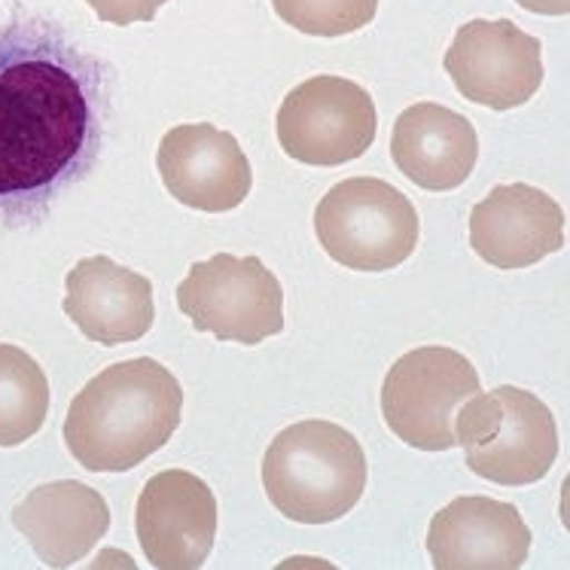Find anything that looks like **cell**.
Returning <instances> with one entry per match:
<instances>
[{"instance_id": "1", "label": "cell", "mask_w": 570, "mask_h": 570, "mask_svg": "<svg viewBox=\"0 0 570 570\" xmlns=\"http://www.w3.org/2000/svg\"><path fill=\"white\" fill-rule=\"evenodd\" d=\"M107 61L49 16H0V229L47 217L101 159L114 114Z\"/></svg>"}, {"instance_id": "2", "label": "cell", "mask_w": 570, "mask_h": 570, "mask_svg": "<svg viewBox=\"0 0 570 570\" xmlns=\"http://www.w3.org/2000/svg\"><path fill=\"white\" fill-rule=\"evenodd\" d=\"M184 415V387L168 366L135 357L107 366L73 396L65 445L89 473H126L163 449Z\"/></svg>"}, {"instance_id": "3", "label": "cell", "mask_w": 570, "mask_h": 570, "mask_svg": "<svg viewBox=\"0 0 570 570\" xmlns=\"http://www.w3.org/2000/svg\"><path fill=\"white\" fill-rule=\"evenodd\" d=\"M366 454L357 436L333 421H299L281 431L263 458V485L281 515L330 524L348 515L366 491Z\"/></svg>"}, {"instance_id": "4", "label": "cell", "mask_w": 570, "mask_h": 570, "mask_svg": "<svg viewBox=\"0 0 570 570\" xmlns=\"http://www.w3.org/2000/svg\"><path fill=\"white\" fill-rule=\"evenodd\" d=\"M466 466L498 485H534L559 458V428L543 400L522 387L473 394L454 415Z\"/></svg>"}, {"instance_id": "5", "label": "cell", "mask_w": 570, "mask_h": 570, "mask_svg": "<svg viewBox=\"0 0 570 570\" xmlns=\"http://www.w3.org/2000/svg\"><path fill=\"white\" fill-rule=\"evenodd\" d=\"M321 247L354 272H391L415 254L419 210L379 177H348L330 189L315 210Z\"/></svg>"}, {"instance_id": "6", "label": "cell", "mask_w": 570, "mask_h": 570, "mask_svg": "<svg viewBox=\"0 0 570 570\" xmlns=\"http://www.w3.org/2000/svg\"><path fill=\"white\" fill-rule=\"evenodd\" d=\"M479 391L476 366L461 351L443 345L409 351L384 375V424L412 449L449 452L458 445L454 415Z\"/></svg>"}, {"instance_id": "7", "label": "cell", "mask_w": 570, "mask_h": 570, "mask_svg": "<svg viewBox=\"0 0 570 570\" xmlns=\"http://www.w3.org/2000/svg\"><path fill=\"white\" fill-rule=\"evenodd\" d=\"M177 308L198 333L259 345L284 330V291L259 256L217 254L177 284Z\"/></svg>"}, {"instance_id": "8", "label": "cell", "mask_w": 570, "mask_h": 570, "mask_svg": "<svg viewBox=\"0 0 570 570\" xmlns=\"http://www.w3.org/2000/svg\"><path fill=\"white\" fill-rule=\"evenodd\" d=\"M379 114L361 82L321 73L281 101L275 131L291 159L321 168L354 163L373 147Z\"/></svg>"}, {"instance_id": "9", "label": "cell", "mask_w": 570, "mask_h": 570, "mask_svg": "<svg viewBox=\"0 0 570 570\" xmlns=\"http://www.w3.org/2000/svg\"><path fill=\"white\" fill-rule=\"evenodd\" d=\"M443 68L466 101L512 110L543 86V43L510 19H473L458 28Z\"/></svg>"}, {"instance_id": "10", "label": "cell", "mask_w": 570, "mask_h": 570, "mask_svg": "<svg viewBox=\"0 0 570 570\" xmlns=\"http://www.w3.org/2000/svg\"><path fill=\"white\" fill-rule=\"evenodd\" d=\"M135 531L153 568L198 570L217 537V498L189 470H163L144 485Z\"/></svg>"}, {"instance_id": "11", "label": "cell", "mask_w": 570, "mask_h": 570, "mask_svg": "<svg viewBox=\"0 0 570 570\" xmlns=\"http://www.w3.org/2000/svg\"><path fill=\"white\" fill-rule=\"evenodd\" d=\"M156 165L165 189L180 205L208 214L238 208L254 187V171L235 135L210 122H187L165 131Z\"/></svg>"}, {"instance_id": "12", "label": "cell", "mask_w": 570, "mask_h": 570, "mask_svg": "<svg viewBox=\"0 0 570 570\" xmlns=\"http://www.w3.org/2000/svg\"><path fill=\"white\" fill-rule=\"evenodd\" d=\"M564 223L561 205L543 189L501 184L470 210V247L494 268H528L564 247Z\"/></svg>"}, {"instance_id": "13", "label": "cell", "mask_w": 570, "mask_h": 570, "mask_svg": "<svg viewBox=\"0 0 570 570\" xmlns=\"http://www.w3.org/2000/svg\"><path fill=\"white\" fill-rule=\"evenodd\" d=\"M428 552L436 570H519L531 528L512 503L466 494L433 515Z\"/></svg>"}, {"instance_id": "14", "label": "cell", "mask_w": 570, "mask_h": 570, "mask_svg": "<svg viewBox=\"0 0 570 570\" xmlns=\"http://www.w3.org/2000/svg\"><path fill=\"white\" fill-rule=\"evenodd\" d=\"M65 315L86 338L105 348L138 342L150 333L153 284L110 256H86L65 278Z\"/></svg>"}, {"instance_id": "15", "label": "cell", "mask_w": 570, "mask_h": 570, "mask_svg": "<svg viewBox=\"0 0 570 570\" xmlns=\"http://www.w3.org/2000/svg\"><path fill=\"white\" fill-rule=\"evenodd\" d=\"M12 524L47 568H70L110 531V507L101 491L73 479L40 485L12 510Z\"/></svg>"}, {"instance_id": "16", "label": "cell", "mask_w": 570, "mask_h": 570, "mask_svg": "<svg viewBox=\"0 0 570 570\" xmlns=\"http://www.w3.org/2000/svg\"><path fill=\"white\" fill-rule=\"evenodd\" d=\"M391 156L400 175L428 193H449L473 175L479 135L473 122L449 107L421 101L394 122Z\"/></svg>"}, {"instance_id": "17", "label": "cell", "mask_w": 570, "mask_h": 570, "mask_svg": "<svg viewBox=\"0 0 570 570\" xmlns=\"http://www.w3.org/2000/svg\"><path fill=\"white\" fill-rule=\"evenodd\" d=\"M49 415V382L28 351L0 342V449L31 440Z\"/></svg>"}, {"instance_id": "18", "label": "cell", "mask_w": 570, "mask_h": 570, "mask_svg": "<svg viewBox=\"0 0 570 570\" xmlns=\"http://www.w3.org/2000/svg\"><path fill=\"white\" fill-rule=\"evenodd\" d=\"M272 10L303 35L342 37L373 22L379 0H272Z\"/></svg>"}, {"instance_id": "19", "label": "cell", "mask_w": 570, "mask_h": 570, "mask_svg": "<svg viewBox=\"0 0 570 570\" xmlns=\"http://www.w3.org/2000/svg\"><path fill=\"white\" fill-rule=\"evenodd\" d=\"M89 10L107 24H135L153 22L156 12L163 10L168 0H86Z\"/></svg>"}, {"instance_id": "20", "label": "cell", "mask_w": 570, "mask_h": 570, "mask_svg": "<svg viewBox=\"0 0 570 570\" xmlns=\"http://www.w3.org/2000/svg\"><path fill=\"white\" fill-rule=\"evenodd\" d=\"M515 3L540 16H568L570 12V0H515Z\"/></svg>"}]
</instances>
